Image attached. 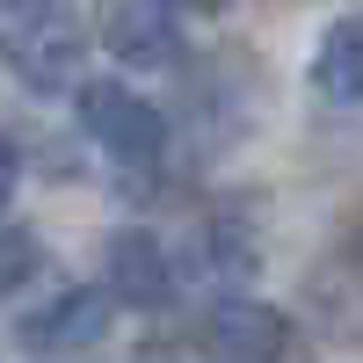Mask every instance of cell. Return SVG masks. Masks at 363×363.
Returning a JSON list of instances; mask_svg holds the SVG:
<instances>
[{"instance_id":"277c9868","label":"cell","mask_w":363,"mask_h":363,"mask_svg":"<svg viewBox=\"0 0 363 363\" xmlns=\"http://www.w3.org/2000/svg\"><path fill=\"white\" fill-rule=\"evenodd\" d=\"M102 291L116 298V306H131V313H160L174 298V262L160 247V233L116 225L109 247H102Z\"/></svg>"},{"instance_id":"8fae6325","label":"cell","mask_w":363,"mask_h":363,"mask_svg":"<svg viewBox=\"0 0 363 363\" xmlns=\"http://www.w3.org/2000/svg\"><path fill=\"white\" fill-rule=\"evenodd\" d=\"M189 8H225V0H189Z\"/></svg>"},{"instance_id":"52a82bcc","label":"cell","mask_w":363,"mask_h":363,"mask_svg":"<svg viewBox=\"0 0 363 363\" xmlns=\"http://www.w3.org/2000/svg\"><path fill=\"white\" fill-rule=\"evenodd\" d=\"M306 80L320 87L327 102H363V15L327 22V37H320V51H313Z\"/></svg>"},{"instance_id":"5b68a950","label":"cell","mask_w":363,"mask_h":363,"mask_svg":"<svg viewBox=\"0 0 363 363\" xmlns=\"http://www.w3.org/2000/svg\"><path fill=\"white\" fill-rule=\"evenodd\" d=\"M109 313H116V298L102 284H73V291H58L44 313H29L15 327V342L37 349V356H80V349H95L109 335Z\"/></svg>"},{"instance_id":"7c38bea8","label":"cell","mask_w":363,"mask_h":363,"mask_svg":"<svg viewBox=\"0 0 363 363\" xmlns=\"http://www.w3.org/2000/svg\"><path fill=\"white\" fill-rule=\"evenodd\" d=\"M138 363H174V356H138Z\"/></svg>"},{"instance_id":"6da1fadb","label":"cell","mask_w":363,"mask_h":363,"mask_svg":"<svg viewBox=\"0 0 363 363\" xmlns=\"http://www.w3.org/2000/svg\"><path fill=\"white\" fill-rule=\"evenodd\" d=\"M73 116L116 167H160V153H167V116L145 95L116 87V80H80L73 87Z\"/></svg>"},{"instance_id":"3957f363","label":"cell","mask_w":363,"mask_h":363,"mask_svg":"<svg viewBox=\"0 0 363 363\" xmlns=\"http://www.w3.org/2000/svg\"><path fill=\"white\" fill-rule=\"evenodd\" d=\"M196 349L203 363H284L291 356V320L255 298H225L196 320Z\"/></svg>"},{"instance_id":"30bf717a","label":"cell","mask_w":363,"mask_h":363,"mask_svg":"<svg viewBox=\"0 0 363 363\" xmlns=\"http://www.w3.org/2000/svg\"><path fill=\"white\" fill-rule=\"evenodd\" d=\"M15 174H22V160H15V145L0 138V203H8V189H15Z\"/></svg>"},{"instance_id":"8992f818","label":"cell","mask_w":363,"mask_h":363,"mask_svg":"<svg viewBox=\"0 0 363 363\" xmlns=\"http://www.w3.org/2000/svg\"><path fill=\"white\" fill-rule=\"evenodd\" d=\"M8 58H15V73L22 87H37V95H73L80 87V58H87V37L73 22H29V29H8Z\"/></svg>"},{"instance_id":"7a4b0ae2","label":"cell","mask_w":363,"mask_h":363,"mask_svg":"<svg viewBox=\"0 0 363 363\" xmlns=\"http://www.w3.org/2000/svg\"><path fill=\"white\" fill-rule=\"evenodd\" d=\"M95 44L116 58V66H174L182 58V22L174 0H95Z\"/></svg>"},{"instance_id":"9c48e42d","label":"cell","mask_w":363,"mask_h":363,"mask_svg":"<svg viewBox=\"0 0 363 363\" xmlns=\"http://www.w3.org/2000/svg\"><path fill=\"white\" fill-rule=\"evenodd\" d=\"M44 15H58V0H0V29H29Z\"/></svg>"},{"instance_id":"ba28073f","label":"cell","mask_w":363,"mask_h":363,"mask_svg":"<svg viewBox=\"0 0 363 363\" xmlns=\"http://www.w3.org/2000/svg\"><path fill=\"white\" fill-rule=\"evenodd\" d=\"M37 269H44V240L37 233H0V298H15Z\"/></svg>"}]
</instances>
